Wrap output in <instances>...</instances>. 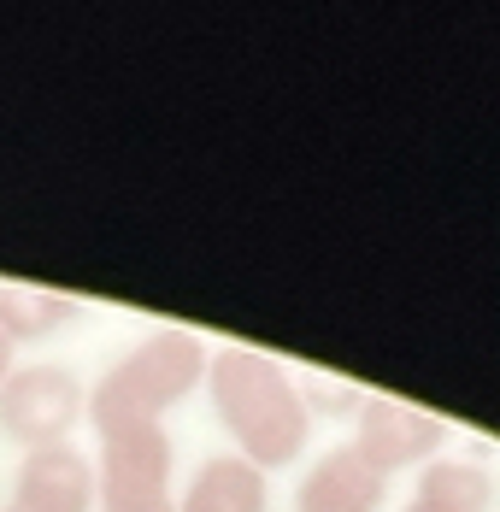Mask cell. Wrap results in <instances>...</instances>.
<instances>
[{"label":"cell","instance_id":"obj_8","mask_svg":"<svg viewBox=\"0 0 500 512\" xmlns=\"http://www.w3.org/2000/svg\"><path fill=\"white\" fill-rule=\"evenodd\" d=\"M177 512H271V483L242 454H206L189 471Z\"/></svg>","mask_w":500,"mask_h":512},{"label":"cell","instance_id":"obj_10","mask_svg":"<svg viewBox=\"0 0 500 512\" xmlns=\"http://www.w3.org/2000/svg\"><path fill=\"white\" fill-rule=\"evenodd\" d=\"M77 301L59 295V289H42V283H0V336L12 348L24 342H48L65 324H77Z\"/></svg>","mask_w":500,"mask_h":512},{"label":"cell","instance_id":"obj_1","mask_svg":"<svg viewBox=\"0 0 500 512\" xmlns=\"http://www.w3.org/2000/svg\"><path fill=\"white\" fill-rule=\"evenodd\" d=\"M206 395L224 424V436L236 442V454L259 471H277L306 454L312 436V412L295 389V371L265 348L248 342H224L206 359Z\"/></svg>","mask_w":500,"mask_h":512},{"label":"cell","instance_id":"obj_6","mask_svg":"<svg viewBox=\"0 0 500 512\" xmlns=\"http://www.w3.org/2000/svg\"><path fill=\"white\" fill-rule=\"evenodd\" d=\"M12 512H95V460L77 442L24 454L12 477Z\"/></svg>","mask_w":500,"mask_h":512},{"label":"cell","instance_id":"obj_13","mask_svg":"<svg viewBox=\"0 0 500 512\" xmlns=\"http://www.w3.org/2000/svg\"><path fill=\"white\" fill-rule=\"evenodd\" d=\"M406 512H436V507H424V501H406Z\"/></svg>","mask_w":500,"mask_h":512},{"label":"cell","instance_id":"obj_11","mask_svg":"<svg viewBox=\"0 0 500 512\" xmlns=\"http://www.w3.org/2000/svg\"><path fill=\"white\" fill-rule=\"evenodd\" d=\"M295 389L306 401V412H330V418H353L359 401H365V389H353V383L330 377V371H306V377H295Z\"/></svg>","mask_w":500,"mask_h":512},{"label":"cell","instance_id":"obj_9","mask_svg":"<svg viewBox=\"0 0 500 512\" xmlns=\"http://www.w3.org/2000/svg\"><path fill=\"white\" fill-rule=\"evenodd\" d=\"M412 501H424L436 512H495L500 483H495V471L483 460H471V454H436L418 471Z\"/></svg>","mask_w":500,"mask_h":512},{"label":"cell","instance_id":"obj_12","mask_svg":"<svg viewBox=\"0 0 500 512\" xmlns=\"http://www.w3.org/2000/svg\"><path fill=\"white\" fill-rule=\"evenodd\" d=\"M12 371H18V348H12V342H6V336H0V383H6V377H12Z\"/></svg>","mask_w":500,"mask_h":512},{"label":"cell","instance_id":"obj_2","mask_svg":"<svg viewBox=\"0 0 500 512\" xmlns=\"http://www.w3.org/2000/svg\"><path fill=\"white\" fill-rule=\"evenodd\" d=\"M206 359H212V348L200 342L195 330H183V324L148 330L136 348H124L95 377L83 418L95 424V436L165 424V412L177 407V401H189L200 383H206Z\"/></svg>","mask_w":500,"mask_h":512},{"label":"cell","instance_id":"obj_14","mask_svg":"<svg viewBox=\"0 0 500 512\" xmlns=\"http://www.w3.org/2000/svg\"><path fill=\"white\" fill-rule=\"evenodd\" d=\"M0 512H12V507H0Z\"/></svg>","mask_w":500,"mask_h":512},{"label":"cell","instance_id":"obj_7","mask_svg":"<svg viewBox=\"0 0 500 512\" xmlns=\"http://www.w3.org/2000/svg\"><path fill=\"white\" fill-rule=\"evenodd\" d=\"M383 501H389V477L353 442H336L330 454H318L295 489V512H383Z\"/></svg>","mask_w":500,"mask_h":512},{"label":"cell","instance_id":"obj_4","mask_svg":"<svg viewBox=\"0 0 500 512\" xmlns=\"http://www.w3.org/2000/svg\"><path fill=\"white\" fill-rule=\"evenodd\" d=\"M353 448L377 465L383 477L424 471L436 454H448V424L418 401L400 395H365L353 412Z\"/></svg>","mask_w":500,"mask_h":512},{"label":"cell","instance_id":"obj_5","mask_svg":"<svg viewBox=\"0 0 500 512\" xmlns=\"http://www.w3.org/2000/svg\"><path fill=\"white\" fill-rule=\"evenodd\" d=\"M165 495H171V430L165 424L100 436L95 507H142V501H165Z\"/></svg>","mask_w":500,"mask_h":512},{"label":"cell","instance_id":"obj_3","mask_svg":"<svg viewBox=\"0 0 500 512\" xmlns=\"http://www.w3.org/2000/svg\"><path fill=\"white\" fill-rule=\"evenodd\" d=\"M83 412H89V389L77 383L71 365L30 359V365H18V371L0 383V430H6L24 454L71 442L77 424H83Z\"/></svg>","mask_w":500,"mask_h":512}]
</instances>
